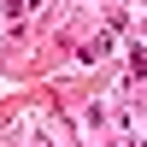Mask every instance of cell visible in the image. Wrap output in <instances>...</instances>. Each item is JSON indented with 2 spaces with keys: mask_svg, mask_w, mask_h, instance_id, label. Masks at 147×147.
Here are the masks:
<instances>
[{
  "mask_svg": "<svg viewBox=\"0 0 147 147\" xmlns=\"http://www.w3.org/2000/svg\"><path fill=\"white\" fill-rule=\"evenodd\" d=\"M30 6H35V0H6V12H12V24H18V18H24Z\"/></svg>",
  "mask_w": 147,
  "mask_h": 147,
  "instance_id": "1",
  "label": "cell"
}]
</instances>
